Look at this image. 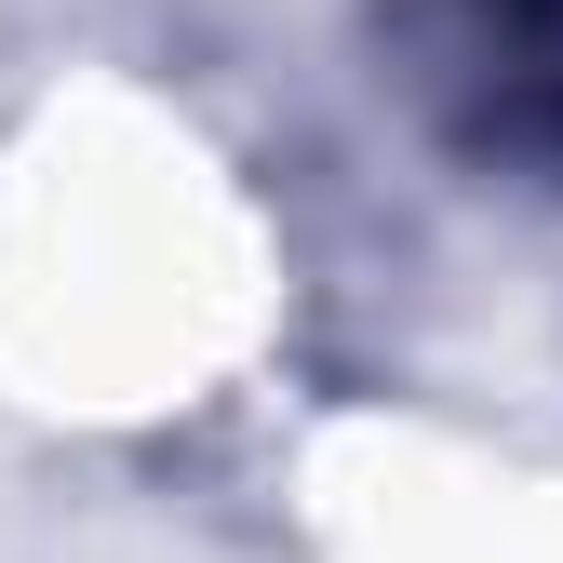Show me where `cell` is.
Masks as SVG:
<instances>
[{
  "instance_id": "1",
  "label": "cell",
  "mask_w": 563,
  "mask_h": 563,
  "mask_svg": "<svg viewBox=\"0 0 563 563\" xmlns=\"http://www.w3.org/2000/svg\"><path fill=\"white\" fill-rule=\"evenodd\" d=\"M430 14H443V67L470 95V134L563 175V0H430Z\"/></svg>"
}]
</instances>
